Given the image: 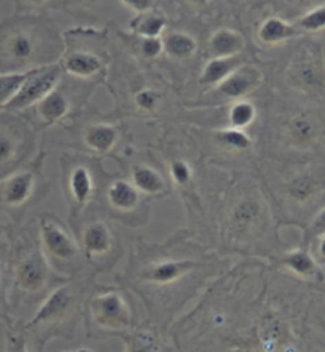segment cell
Returning a JSON list of instances; mask_svg holds the SVG:
<instances>
[{"mask_svg": "<svg viewBox=\"0 0 325 352\" xmlns=\"http://www.w3.org/2000/svg\"><path fill=\"white\" fill-rule=\"evenodd\" d=\"M295 28L302 35H313V37H325V2L308 10L293 21Z\"/></svg>", "mask_w": 325, "mask_h": 352, "instance_id": "83f0119b", "label": "cell"}, {"mask_svg": "<svg viewBox=\"0 0 325 352\" xmlns=\"http://www.w3.org/2000/svg\"><path fill=\"white\" fill-rule=\"evenodd\" d=\"M13 291L23 298H38L56 284L64 283L53 274L51 263L40 246L25 250L13 258L10 265Z\"/></svg>", "mask_w": 325, "mask_h": 352, "instance_id": "277c9868", "label": "cell"}, {"mask_svg": "<svg viewBox=\"0 0 325 352\" xmlns=\"http://www.w3.org/2000/svg\"><path fill=\"white\" fill-rule=\"evenodd\" d=\"M38 19L13 18L0 23V74H18L45 65Z\"/></svg>", "mask_w": 325, "mask_h": 352, "instance_id": "6da1fadb", "label": "cell"}, {"mask_svg": "<svg viewBox=\"0 0 325 352\" xmlns=\"http://www.w3.org/2000/svg\"><path fill=\"white\" fill-rule=\"evenodd\" d=\"M3 300H2V279H0V318H5L3 316Z\"/></svg>", "mask_w": 325, "mask_h": 352, "instance_id": "b9f144b4", "label": "cell"}, {"mask_svg": "<svg viewBox=\"0 0 325 352\" xmlns=\"http://www.w3.org/2000/svg\"><path fill=\"white\" fill-rule=\"evenodd\" d=\"M256 116H257V110L254 103L249 100H245V98H241V100H235L229 108V116H227L229 118V127L245 131V129L249 127L251 124L256 121Z\"/></svg>", "mask_w": 325, "mask_h": 352, "instance_id": "4dcf8cb0", "label": "cell"}, {"mask_svg": "<svg viewBox=\"0 0 325 352\" xmlns=\"http://www.w3.org/2000/svg\"><path fill=\"white\" fill-rule=\"evenodd\" d=\"M81 246L89 261L102 262L115 250V234L105 222L94 221L82 230Z\"/></svg>", "mask_w": 325, "mask_h": 352, "instance_id": "4fadbf2b", "label": "cell"}, {"mask_svg": "<svg viewBox=\"0 0 325 352\" xmlns=\"http://www.w3.org/2000/svg\"><path fill=\"white\" fill-rule=\"evenodd\" d=\"M281 267H284L287 272H291L293 276L303 279H313L319 276L317 263L313 256L305 250H295L287 252L281 258Z\"/></svg>", "mask_w": 325, "mask_h": 352, "instance_id": "603a6c76", "label": "cell"}, {"mask_svg": "<svg viewBox=\"0 0 325 352\" xmlns=\"http://www.w3.org/2000/svg\"><path fill=\"white\" fill-rule=\"evenodd\" d=\"M205 265L188 258L162 257L149 262L148 265H140L135 279L138 284L157 289H173L184 283L186 279H194L195 274Z\"/></svg>", "mask_w": 325, "mask_h": 352, "instance_id": "52a82bcc", "label": "cell"}, {"mask_svg": "<svg viewBox=\"0 0 325 352\" xmlns=\"http://www.w3.org/2000/svg\"><path fill=\"white\" fill-rule=\"evenodd\" d=\"M80 307L81 295L74 284H64L51 291L37 314L25 324V329L34 332L40 341L38 352H43V346L51 336H67V330L71 332Z\"/></svg>", "mask_w": 325, "mask_h": 352, "instance_id": "7a4b0ae2", "label": "cell"}, {"mask_svg": "<svg viewBox=\"0 0 325 352\" xmlns=\"http://www.w3.org/2000/svg\"><path fill=\"white\" fill-rule=\"evenodd\" d=\"M317 254L321 256L325 261V234L319 236V243H317Z\"/></svg>", "mask_w": 325, "mask_h": 352, "instance_id": "60d3db41", "label": "cell"}, {"mask_svg": "<svg viewBox=\"0 0 325 352\" xmlns=\"http://www.w3.org/2000/svg\"><path fill=\"white\" fill-rule=\"evenodd\" d=\"M245 37L240 32L223 28L211 35L208 50L213 58H230V56H240L245 50Z\"/></svg>", "mask_w": 325, "mask_h": 352, "instance_id": "e0dca14e", "label": "cell"}, {"mask_svg": "<svg viewBox=\"0 0 325 352\" xmlns=\"http://www.w3.org/2000/svg\"><path fill=\"white\" fill-rule=\"evenodd\" d=\"M243 62L241 56H230V58H211L206 62L202 75H200V82L206 86H219L227 76L238 69Z\"/></svg>", "mask_w": 325, "mask_h": 352, "instance_id": "ffe728a7", "label": "cell"}, {"mask_svg": "<svg viewBox=\"0 0 325 352\" xmlns=\"http://www.w3.org/2000/svg\"><path fill=\"white\" fill-rule=\"evenodd\" d=\"M122 5H126L128 10L135 12L137 14L151 12L154 0H121Z\"/></svg>", "mask_w": 325, "mask_h": 352, "instance_id": "f35d334b", "label": "cell"}, {"mask_svg": "<svg viewBox=\"0 0 325 352\" xmlns=\"http://www.w3.org/2000/svg\"><path fill=\"white\" fill-rule=\"evenodd\" d=\"M311 234L314 236H321L325 234V206L314 216L311 222Z\"/></svg>", "mask_w": 325, "mask_h": 352, "instance_id": "ab89813d", "label": "cell"}, {"mask_svg": "<svg viewBox=\"0 0 325 352\" xmlns=\"http://www.w3.org/2000/svg\"><path fill=\"white\" fill-rule=\"evenodd\" d=\"M227 3H230V5H236V3H240L241 0H225Z\"/></svg>", "mask_w": 325, "mask_h": 352, "instance_id": "ee69618b", "label": "cell"}, {"mask_svg": "<svg viewBox=\"0 0 325 352\" xmlns=\"http://www.w3.org/2000/svg\"><path fill=\"white\" fill-rule=\"evenodd\" d=\"M67 74L78 78H96L103 74V62L99 56L89 51H75L70 53L62 62Z\"/></svg>", "mask_w": 325, "mask_h": 352, "instance_id": "2e32d148", "label": "cell"}, {"mask_svg": "<svg viewBox=\"0 0 325 352\" xmlns=\"http://www.w3.org/2000/svg\"><path fill=\"white\" fill-rule=\"evenodd\" d=\"M87 313L96 327L105 332H126L133 324L131 305L120 291H105L92 295L87 305Z\"/></svg>", "mask_w": 325, "mask_h": 352, "instance_id": "8992f818", "label": "cell"}, {"mask_svg": "<svg viewBox=\"0 0 325 352\" xmlns=\"http://www.w3.org/2000/svg\"><path fill=\"white\" fill-rule=\"evenodd\" d=\"M126 352H164V344L156 330L140 327L126 336Z\"/></svg>", "mask_w": 325, "mask_h": 352, "instance_id": "484cf974", "label": "cell"}, {"mask_svg": "<svg viewBox=\"0 0 325 352\" xmlns=\"http://www.w3.org/2000/svg\"><path fill=\"white\" fill-rule=\"evenodd\" d=\"M37 178L32 170H19L0 179V208H21L32 200Z\"/></svg>", "mask_w": 325, "mask_h": 352, "instance_id": "8fae6325", "label": "cell"}, {"mask_svg": "<svg viewBox=\"0 0 325 352\" xmlns=\"http://www.w3.org/2000/svg\"><path fill=\"white\" fill-rule=\"evenodd\" d=\"M170 176L178 188H186L192 181V167L183 159H177L170 164Z\"/></svg>", "mask_w": 325, "mask_h": 352, "instance_id": "d6a6232c", "label": "cell"}, {"mask_svg": "<svg viewBox=\"0 0 325 352\" xmlns=\"http://www.w3.org/2000/svg\"><path fill=\"white\" fill-rule=\"evenodd\" d=\"M71 352H92L89 349H78V351H71Z\"/></svg>", "mask_w": 325, "mask_h": 352, "instance_id": "f6af8a7d", "label": "cell"}, {"mask_svg": "<svg viewBox=\"0 0 325 352\" xmlns=\"http://www.w3.org/2000/svg\"><path fill=\"white\" fill-rule=\"evenodd\" d=\"M132 184L140 194L161 195L167 189L164 176L149 165H137L132 168Z\"/></svg>", "mask_w": 325, "mask_h": 352, "instance_id": "7402d4cb", "label": "cell"}, {"mask_svg": "<svg viewBox=\"0 0 325 352\" xmlns=\"http://www.w3.org/2000/svg\"><path fill=\"white\" fill-rule=\"evenodd\" d=\"M300 35V30L295 28V24L276 14L265 18L257 28V38L265 46L284 45Z\"/></svg>", "mask_w": 325, "mask_h": 352, "instance_id": "9a60e30c", "label": "cell"}, {"mask_svg": "<svg viewBox=\"0 0 325 352\" xmlns=\"http://www.w3.org/2000/svg\"><path fill=\"white\" fill-rule=\"evenodd\" d=\"M40 248L49 263H58L64 268L74 270L80 262L81 251L67 229L58 221L43 219L40 224Z\"/></svg>", "mask_w": 325, "mask_h": 352, "instance_id": "ba28073f", "label": "cell"}, {"mask_svg": "<svg viewBox=\"0 0 325 352\" xmlns=\"http://www.w3.org/2000/svg\"><path fill=\"white\" fill-rule=\"evenodd\" d=\"M286 137L292 146L313 149L325 142V118L311 113H297L286 124Z\"/></svg>", "mask_w": 325, "mask_h": 352, "instance_id": "30bf717a", "label": "cell"}, {"mask_svg": "<svg viewBox=\"0 0 325 352\" xmlns=\"http://www.w3.org/2000/svg\"><path fill=\"white\" fill-rule=\"evenodd\" d=\"M19 10H34V8H45V7H59V5L71 3V2H82V0H14Z\"/></svg>", "mask_w": 325, "mask_h": 352, "instance_id": "d590c367", "label": "cell"}, {"mask_svg": "<svg viewBox=\"0 0 325 352\" xmlns=\"http://www.w3.org/2000/svg\"><path fill=\"white\" fill-rule=\"evenodd\" d=\"M108 204H110L116 211L121 213H131L138 206L142 200V194L132 183L126 179L113 181L107 192Z\"/></svg>", "mask_w": 325, "mask_h": 352, "instance_id": "ac0fdd59", "label": "cell"}, {"mask_svg": "<svg viewBox=\"0 0 325 352\" xmlns=\"http://www.w3.org/2000/svg\"><path fill=\"white\" fill-rule=\"evenodd\" d=\"M194 5H197V7H205V5H208L210 0H190Z\"/></svg>", "mask_w": 325, "mask_h": 352, "instance_id": "7bdbcfd3", "label": "cell"}, {"mask_svg": "<svg viewBox=\"0 0 325 352\" xmlns=\"http://www.w3.org/2000/svg\"><path fill=\"white\" fill-rule=\"evenodd\" d=\"M322 2H325V0H281V3L284 5L286 8L292 10V12H298L302 14Z\"/></svg>", "mask_w": 325, "mask_h": 352, "instance_id": "8d00e7d4", "label": "cell"}, {"mask_svg": "<svg viewBox=\"0 0 325 352\" xmlns=\"http://www.w3.org/2000/svg\"><path fill=\"white\" fill-rule=\"evenodd\" d=\"M162 43L164 53L178 60L189 59L197 51V40L186 32H172L165 35Z\"/></svg>", "mask_w": 325, "mask_h": 352, "instance_id": "4316f807", "label": "cell"}, {"mask_svg": "<svg viewBox=\"0 0 325 352\" xmlns=\"http://www.w3.org/2000/svg\"><path fill=\"white\" fill-rule=\"evenodd\" d=\"M69 190L76 205L86 206L94 194V178L85 165H76L69 176Z\"/></svg>", "mask_w": 325, "mask_h": 352, "instance_id": "44dd1931", "label": "cell"}, {"mask_svg": "<svg viewBox=\"0 0 325 352\" xmlns=\"http://www.w3.org/2000/svg\"><path fill=\"white\" fill-rule=\"evenodd\" d=\"M8 340V351L7 352H30L27 343H25V338L23 335L8 332L7 333Z\"/></svg>", "mask_w": 325, "mask_h": 352, "instance_id": "74e56055", "label": "cell"}, {"mask_svg": "<svg viewBox=\"0 0 325 352\" xmlns=\"http://www.w3.org/2000/svg\"><path fill=\"white\" fill-rule=\"evenodd\" d=\"M325 190V165L303 170L289 181L287 194L300 205L313 204Z\"/></svg>", "mask_w": 325, "mask_h": 352, "instance_id": "7c38bea8", "label": "cell"}, {"mask_svg": "<svg viewBox=\"0 0 325 352\" xmlns=\"http://www.w3.org/2000/svg\"><path fill=\"white\" fill-rule=\"evenodd\" d=\"M32 129L13 111L0 110V179L13 173L30 153Z\"/></svg>", "mask_w": 325, "mask_h": 352, "instance_id": "5b68a950", "label": "cell"}, {"mask_svg": "<svg viewBox=\"0 0 325 352\" xmlns=\"http://www.w3.org/2000/svg\"><path fill=\"white\" fill-rule=\"evenodd\" d=\"M27 74L29 70L18 72V74H0V110H3L10 98L16 94Z\"/></svg>", "mask_w": 325, "mask_h": 352, "instance_id": "1f68e13d", "label": "cell"}, {"mask_svg": "<svg viewBox=\"0 0 325 352\" xmlns=\"http://www.w3.org/2000/svg\"><path fill=\"white\" fill-rule=\"evenodd\" d=\"M165 25H167V19H165L164 14L156 12H146L138 14L137 19L132 21L131 28L142 38H157L162 37Z\"/></svg>", "mask_w": 325, "mask_h": 352, "instance_id": "f1b7e54d", "label": "cell"}, {"mask_svg": "<svg viewBox=\"0 0 325 352\" xmlns=\"http://www.w3.org/2000/svg\"><path fill=\"white\" fill-rule=\"evenodd\" d=\"M216 140H218V143L224 149H229V151L234 153H245L252 146L251 137L245 131H241V129H219L216 132Z\"/></svg>", "mask_w": 325, "mask_h": 352, "instance_id": "f546056e", "label": "cell"}, {"mask_svg": "<svg viewBox=\"0 0 325 352\" xmlns=\"http://www.w3.org/2000/svg\"><path fill=\"white\" fill-rule=\"evenodd\" d=\"M264 82V75L257 67L252 65H240L234 74L218 86V91L227 98H235L241 100L251 92H254Z\"/></svg>", "mask_w": 325, "mask_h": 352, "instance_id": "5bb4252c", "label": "cell"}, {"mask_svg": "<svg viewBox=\"0 0 325 352\" xmlns=\"http://www.w3.org/2000/svg\"><path fill=\"white\" fill-rule=\"evenodd\" d=\"M260 216L262 206L259 200L246 199L235 206L234 213H232V224L238 230V234H247L260 221Z\"/></svg>", "mask_w": 325, "mask_h": 352, "instance_id": "d4e9b609", "label": "cell"}, {"mask_svg": "<svg viewBox=\"0 0 325 352\" xmlns=\"http://www.w3.org/2000/svg\"><path fill=\"white\" fill-rule=\"evenodd\" d=\"M140 53L144 56L146 59H156L164 53V43H162V37L157 38H142L140 45Z\"/></svg>", "mask_w": 325, "mask_h": 352, "instance_id": "e575fe53", "label": "cell"}, {"mask_svg": "<svg viewBox=\"0 0 325 352\" xmlns=\"http://www.w3.org/2000/svg\"><path fill=\"white\" fill-rule=\"evenodd\" d=\"M120 132L111 124H92L85 131L86 146L97 154H107L116 146Z\"/></svg>", "mask_w": 325, "mask_h": 352, "instance_id": "d6986e66", "label": "cell"}, {"mask_svg": "<svg viewBox=\"0 0 325 352\" xmlns=\"http://www.w3.org/2000/svg\"><path fill=\"white\" fill-rule=\"evenodd\" d=\"M60 72L62 69L56 64L41 65L37 67V69L29 70L23 85L19 86L16 94L10 98V102L5 105L3 110L16 113L19 110H24V108L37 105L41 98H45L51 91L58 87Z\"/></svg>", "mask_w": 325, "mask_h": 352, "instance_id": "9c48e42d", "label": "cell"}, {"mask_svg": "<svg viewBox=\"0 0 325 352\" xmlns=\"http://www.w3.org/2000/svg\"><path fill=\"white\" fill-rule=\"evenodd\" d=\"M286 82L298 94L325 100V58L321 45L313 40L298 45L286 67Z\"/></svg>", "mask_w": 325, "mask_h": 352, "instance_id": "3957f363", "label": "cell"}, {"mask_svg": "<svg viewBox=\"0 0 325 352\" xmlns=\"http://www.w3.org/2000/svg\"><path fill=\"white\" fill-rule=\"evenodd\" d=\"M135 103L142 111H154L161 103V94L151 87H144L137 92Z\"/></svg>", "mask_w": 325, "mask_h": 352, "instance_id": "836d02e7", "label": "cell"}, {"mask_svg": "<svg viewBox=\"0 0 325 352\" xmlns=\"http://www.w3.org/2000/svg\"><path fill=\"white\" fill-rule=\"evenodd\" d=\"M37 111L40 118L43 119L46 124H53L60 121L62 118H65L70 111V103L62 92L56 87L54 91H51L48 96L37 103Z\"/></svg>", "mask_w": 325, "mask_h": 352, "instance_id": "cb8c5ba5", "label": "cell"}]
</instances>
